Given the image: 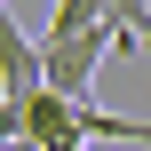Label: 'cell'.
<instances>
[{
    "label": "cell",
    "mask_w": 151,
    "mask_h": 151,
    "mask_svg": "<svg viewBox=\"0 0 151 151\" xmlns=\"http://www.w3.org/2000/svg\"><path fill=\"white\" fill-rule=\"evenodd\" d=\"M119 48V32L104 24V32H88V40H40V56H48V96H64V104H88L96 96V72H104V56Z\"/></svg>",
    "instance_id": "1"
},
{
    "label": "cell",
    "mask_w": 151,
    "mask_h": 151,
    "mask_svg": "<svg viewBox=\"0 0 151 151\" xmlns=\"http://www.w3.org/2000/svg\"><path fill=\"white\" fill-rule=\"evenodd\" d=\"M0 80H8V104L48 96V56L24 40V24H16V8H8V0H0Z\"/></svg>",
    "instance_id": "2"
},
{
    "label": "cell",
    "mask_w": 151,
    "mask_h": 151,
    "mask_svg": "<svg viewBox=\"0 0 151 151\" xmlns=\"http://www.w3.org/2000/svg\"><path fill=\"white\" fill-rule=\"evenodd\" d=\"M24 135H32L40 151H88L80 104H64V96H32V104H24Z\"/></svg>",
    "instance_id": "3"
},
{
    "label": "cell",
    "mask_w": 151,
    "mask_h": 151,
    "mask_svg": "<svg viewBox=\"0 0 151 151\" xmlns=\"http://www.w3.org/2000/svg\"><path fill=\"white\" fill-rule=\"evenodd\" d=\"M0 151H40V143H32V135H16V143H0Z\"/></svg>",
    "instance_id": "4"
},
{
    "label": "cell",
    "mask_w": 151,
    "mask_h": 151,
    "mask_svg": "<svg viewBox=\"0 0 151 151\" xmlns=\"http://www.w3.org/2000/svg\"><path fill=\"white\" fill-rule=\"evenodd\" d=\"M0 104H8V80H0Z\"/></svg>",
    "instance_id": "5"
}]
</instances>
